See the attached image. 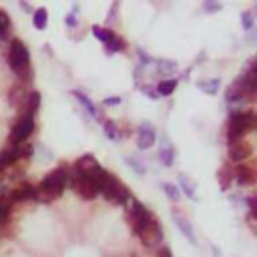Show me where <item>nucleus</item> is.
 I'll use <instances>...</instances> for the list:
<instances>
[{
    "mask_svg": "<svg viewBox=\"0 0 257 257\" xmlns=\"http://www.w3.org/2000/svg\"><path fill=\"white\" fill-rule=\"evenodd\" d=\"M66 181H68V171L64 167L55 169L53 173H48L42 179V183L37 187V189H39V197L37 199H40V201L59 199L60 193H62V189H64V185H66Z\"/></svg>",
    "mask_w": 257,
    "mask_h": 257,
    "instance_id": "f257e3e1",
    "label": "nucleus"
},
{
    "mask_svg": "<svg viewBox=\"0 0 257 257\" xmlns=\"http://www.w3.org/2000/svg\"><path fill=\"white\" fill-rule=\"evenodd\" d=\"M255 127V115L253 111H235L229 119V127H227V139L229 143L241 141L247 133H251Z\"/></svg>",
    "mask_w": 257,
    "mask_h": 257,
    "instance_id": "f03ea898",
    "label": "nucleus"
},
{
    "mask_svg": "<svg viewBox=\"0 0 257 257\" xmlns=\"http://www.w3.org/2000/svg\"><path fill=\"white\" fill-rule=\"evenodd\" d=\"M99 193H102V197H105L107 201H113L117 205H125L131 199L129 187H125L121 181L117 179V175H111V173H109L105 185H102V189Z\"/></svg>",
    "mask_w": 257,
    "mask_h": 257,
    "instance_id": "7ed1b4c3",
    "label": "nucleus"
},
{
    "mask_svg": "<svg viewBox=\"0 0 257 257\" xmlns=\"http://www.w3.org/2000/svg\"><path fill=\"white\" fill-rule=\"evenodd\" d=\"M129 215H131V223H133V231H135V235H141L143 229L151 223L153 219H155V217H153V213L145 207V205H143L141 201H133V203H131Z\"/></svg>",
    "mask_w": 257,
    "mask_h": 257,
    "instance_id": "20e7f679",
    "label": "nucleus"
},
{
    "mask_svg": "<svg viewBox=\"0 0 257 257\" xmlns=\"http://www.w3.org/2000/svg\"><path fill=\"white\" fill-rule=\"evenodd\" d=\"M8 64L10 68L16 71H22V68L30 66V55H28V48L24 46L22 40H12L10 42V53H8Z\"/></svg>",
    "mask_w": 257,
    "mask_h": 257,
    "instance_id": "39448f33",
    "label": "nucleus"
},
{
    "mask_svg": "<svg viewBox=\"0 0 257 257\" xmlns=\"http://www.w3.org/2000/svg\"><path fill=\"white\" fill-rule=\"evenodd\" d=\"M32 133H34V117L22 115V119L14 125V129H12V133H10V145H12V147L24 145V141L28 139Z\"/></svg>",
    "mask_w": 257,
    "mask_h": 257,
    "instance_id": "423d86ee",
    "label": "nucleus"
},
{
    "mask_svg": "<svg viewBox=\"0 0 257 257\" xmlns=\"http://www.w3.org/2000/svg\"><path fill=\"white\" fill-rule=\"evenodd\" d=\"M139 237H141L143 245H147V247H157V245H161V241H163V229L159 225V221L153 219L151 223L143 229V233Z\"/></svg>",
    "mask_w": 257,
    "mask_h": 257,
    "instance_id": "0eeeda50",
    "label": "nucleus"
},
{
    "mask_svg": "<svg viewBox=\"0 0 257 257\" xmlns=\"http://www.w3.org/2000/svg\"><path fill=\"white\" fill-rule=\"evenodd\" d=\"M253 155V147L245 141V139H241V141H235V143H229V159L233 161V163H245L249 157Z\"/></svg>",
    "mask_w": 257,
    "mask_h": 257,
    "instance_id": "6e6552de",
    "label": "nucleus"
},
{
    "mask_svg": "<svg viewBox=\"0 0 257 257\" xmlns=\"http://www.w3.org/2000/svg\"><path fill=\"white\" fill-rule=\"evenodd\" d=\"M155 145V131L149 123L139 127V133H137V147L139 149H151Z\"/></svg>",
    "mask_w": 257,
    "mask_h": 257,
    "instance_id": "1a4fd4ad",
    "label": "nucleus"
},
{
    "mask_svg": "<svg viewBox=\"0 0 257 257\" xmlns=\"http://www.w3.org/2000/svg\"><path fill=\"white\" fill-rule=\"evenodd\" d=\"M107 177H109V173L105 169H102L100 165H97V167H93L91 171H87L84 173V179H87L97 191H100L102 189V185H105V181H107Z\"/></svg>",
    "mask_w": 257,
    "mask_h": 257,
    "instance_id": "9d476101",
    "label": "nucleus"
},
{
    "mask_svg": "<svg viewBox=\"0 0 257 257\" xmlns=\"http://www.w3.org/2000/svg\"><path fill=\"white\" fill-rule=\"evenodd\" d=\"M235 179H237V183L241 185V187L253 185L255 183V171H253V167L247 165V163H239L237 169H235Z\"/></svg>",
    "mask_w": 257,
    "mask_h": 257,
    "instance_id": "9b49d317",
    "label": "nucleus"
},
{
    "mask_svg": "<svg viewBox=\"0 0 257 257\" xmlns=\"http://www.w3.org/2000/svg\"><path fill=\"white\" fill-rule=\"evenodd\" d=\"M39 197V189L30 183H24L20 185L16 191H12V195L8 197L10 201H30V199H37Z\"/></svg>",
    "mask_w": 257,
    "mask_h": 257,
    "instance_id": "f8f14e48",
    "label": "nucleus"
},
{
    "mask_svg": "<svg viewBox=\"0 0 257 257\" xmlns=\"http://www.w3.org/2000/svg\"><path fill=\"white\" fill-rule=\"evenodd\" d=\"M173 221L177 223V227L181 229V233L195 245V243H197V237H195V233H193V225L189 223V221H187V219H185L181 213H177V211H173Z\"/></svg>",
    "mask_w": 257,
    "mask_h": 257,
    "instance_id": "ddd939ff",
    "label": "nucleus"
},
{
    "mask_svg": "<svg viewBox=\"0 0 257 257\" xmlns=\"http://www.w3.org/2000/svg\"><path fill=\"white\" fill-rule=\"evenodd\" d=\"M73 97H75V99H77V100L80 102V105H82L84 109H87V113H89V115H91L93 119H99V121H100V119H102L100 111H99V109H97V107L93 105V102H91V99H89L87 95H82L80 91H73Z\"/></svg>",
    "mask_w": 257,
    "mask_h": 257,
    "instance_id": "4468645a",
    "label": "nucleus"
},
{
    "mask_svg": "<svg viewBox=\"0 0 257 257\" xmlns=\"http://www.w3.org/2000/svg\"><path fill=\"white\" fill-rule=\"evenodd\" d=\"M16 161H20V155H19V147H10L6 149L2 155H0V171L6 169L8 165L16 163Z\"/></svg>",
    "mask_w": 257,
    "mask_h": 257,
    "instance_id": "2eb2a0df",
    "label": "nucleus"
},
{
    "mask_svg": "<svg viewBox=\"0 0 257 257\" xmlns=\"http://www.w3.org/2000/svg\"><path fill=\"white\" fill-rule=\"evenodd\" d=\"M39 107H40V93H37V91H32L28 97H26V107H24V115H30V117H34V113L39 111Z\"/></svg>",
    "mask_w": 257,
    "mask_h": 257,
    "instance_id": "dca6fc26",
    "label": "nucleus"
},
{
    "mask_svg": "<svg viewBox=\"0 0 257 257\" xmlns=\"http://www.w3.org/2000/svg\"><path fill=\"white\" fill-rule=\"evenodd\" d=\"M175 89H177V79H167V80H161L157 84V95L159 97H169V95H173Z\"/></svg>",
    "mask_w": 257,
    "mask_h": 257,
    "instance_id": "f3484780",
    "label": "nucleus"
},
{
    "mask_svg": "<svg viewBox=\"0 0 257 257\" xmlns=\"http://www.w3.org/2000/svg\"><path fill=\"white\" fill-rule=\"evenodd\" d=\"M179 185H181V189H183V193L189 197V199H195V183H191V179L187 177L185 173H179ZM179 189V191H181Z\"/></svg>",
    "mask_w": 257,
    "mask_h": 257,
    "instance_id": "a211bd4d",
    "label": "nucleus"
},
{
    "mask_svg": "<svg viewBox=\"0 0 257 257\" xmlns=\"http://www.w3.org/2000/svg\"><path fill=\"white\" fill-rule=\"evenodd\" d=\"M243 97H245V95H243V87H241V79H237V82L233 84V87L227 89L225 99H227L229 102H235V100H241Z\"/></svg>",
    "mask_w": 257,
    "mask_h": 257,
    "instance_id": "6ab92c4d",
    "label": "nucleus"
},
{
    "mask_svg": "<svg viewBox=\"0 0 257 257\" xmlns=\"http://www.w3.org/2000/svg\"><path fill=\"white\" fill-rule=\"evenodd\" d=\"M32 22L39 30H44L46 28V22H48V12L46 8H37L32 12Z\"/></svg>",
    "mask_w": 257,
    "mask_h": 257,
    "instance_id": "aec40b11",
    "label": "nucleus"
},
{
    "mask_svg": "<svg viewBox=\"0 0 257 257\" xmlns=\"http://www.w3.org/2000/svg\"><path fill=\"white\" fill-rule=\"evenodd\" d=\"M99 163H97V159L93 157V155H84V157H80L79 161H77V165H75V169H79L80 173L84 175L87 173V171H91L93 167H97Z\"/></svg>",
    "mask_w": 257,
    "mask_h": 257,
    "instance_id": "412c9836",
    "label": "nucleus"
},
{
    "mask_svg": "<svg viewBox=\"0 0 257 257\" xmlns=\"http://www.w3.org/2000/svg\"><path fill=\"white\" fill-rule=\"evenodd\" d=\"M159 159H161V163H163L165 167H171V165H173V161H175V149L171 147V145L161 147V151H159Z\"/></svg>",
    "mask_w": 257,
    "mask_h": 257,
    "instance_id": "4be33fe9",
    "label": "nucleus"
},
{
    "mask_svg": "<svg viewBox=\"0 0 257 257\" xmlns=\"http://www.w3.org/2000/svg\"><path fill=\"white\" fill-rule=\"evenodd\" d=\"M102 129H105V137H107V139H111V141H119V139H121V133H119L117 123L105 121V123H102Z\"/></svg>",
    "mask_w": 257,
    "mask_h": 257,
    "instance_id": "5701e85b",
    "label": "nucleus"
},
{
    "mask_svg": "<svg viewBox=\"0 0 257 257\" xmlns=\"http://www.w3.org/2000/svg\"><path fill=\"white\" fill-rule=\"evenodd\" d=\"M125 40L123 39H119L117 37V34H115V37L107 42V55H113V53H121V50H125Z\"/></svg>",
    "mask_w": 257,
    "mask_h": 257,
    "instance_id": "b1692460",
    "label": "nucleus"
},
{
    "mask_svg": "<svg viewBox=\"0 0 257 257\" xmlns=\"http://www.w3.org/2000/svg\"><path fill=\"white\" fill-rule=\"evenodd\" d=\"M93 34H95V39H99L100 42H105V44L115 37V32H113V30L102 28V26H93Z\"/></svg>",
    "mask_w": 257,
    "mask_h": 257,
    "instance_id": "393cba45",
    "label": "nucleus"
},
{
    "mask_svg": "<svg viewBox=\"0 0 257 257\" xmlns=\"http://www.w3.org/2000/svg\"><path fill=\"white\" fill-rule=\"evenodd\" d=\"M219 79H213V80H199V84H197V87L203 91V93H209V95H215L217 91H219Z\"/></svg>",
    "mask_w": 257,
    "mask_h": 257,
    "instance_id": "a878e982",
    "label": "nucleus"
},
{
    "mask_svg": "<svg viewBox=\"0 0 257 257\" xmlns=\"http://www.w3.org/2000/svg\"><path fill=\"white\" fill-rule=\"evenodd\" d=\"M8 30H10V19L4 10H0V40L8 37Z\"/></svg>",
    "mask_w": 257,
    "mask_h": 257,
    "instance_id": "bb28decb",
    "label": "nucleus"
},
{
    "mask_svg": "<svg viewBox=\"0 0 257 257\" xmlns=\"http://www.w3.org/2000/svg\"><path fill=\"white\" fill-rule=\"evenodd\" d=\"M163 191L167 193V197H169L171 201H179V197H181L179 187L173 185V183H163Z\"/></svg>",
    "mask_w": 257,
    "mask_h": 257,
    "instance_id": "cd10ccee",
    "label": "nucleus"
},
{
    "mask_svg": "<svg viewBox=\"0 0 257 257\" xmlns=\"http://www.w3.org/2000/svg\"><path fill=\"white\" fill-rule=\"evenodd\" d=\"M219 185H221V189H223V191L231 185V171L227 167H221L219 169Z\"/></svg>",
    "mask_w": 257,
    "mask_h": 257,
    "instance_id": "c85d7f7f",
    "label": "nucleus"
},
{
    "mask_svg": "<svg viewBox=\"0 0 257 257\" xmlns=\"http://www.w3.org/2000/svg\"><path fill=\"white\" fill-rule=\"evenodd\" d=\"M157 64H159V66H157V71H159L161 75H171V73H175V71H177V64H175L173 60H159Z\"/></svg>",
    "mask_w": 257,
    "mask_h": 257,
    "instance_id": "c756f323",
    "label": "nucleus"
},
{
    "mask_svg": "<svg viewBox=\"0 0 257 257\" xmlns=\"http://www.w3.org/2000/svg\"><path fill=\"white\" fill-rule=\"evenodd\" d=\"M22 87H12L10 91V105H20L22 102Z\"/></svg>",
    "mask_w": 257,
    "mask_h": 257,
    "instance_id": "7c9ffc66",
    "label": "nucleus"
},
{
    "mask_svg": "<svg viewBox=\"0 0 257 257\" xmlns=\"http://www.w3.org/2000/svg\"><path fill=\"white\" fill-rule=\"evenodd\" d=\"M10 207H12V201L6 197H0V219H4L10 213Z\"/></svg>",
    "mask_w": 257,
    "mask_h": 257,
    "instance_id": "2f4dec72",
    "label": "nucleus"
},
{
    "mask_svg": "<svg viewBox=\"0 0 257 257\" xmlns=\"http://www.w3.org/2000/svg\"><path fill=\"white\" fill-rule=\"evenodd\" d=\"M125 161H127V165H129V167H133V169H135L139 175H145V171H147V169H145V165H141V163L137 161L135 157H127Z\"/></svg>",
    "mask_w": 257,
    "mask_h": 257,
    "instance_id": "473e14b6",
    "label": "nucleus"
},
{
    "mask_svg": "<svg viewBox=\"0 0 257 257\" xmlns=\"http://www.w3.org/2000/svg\"><path fill=\"white\" fill-rule=\"evenodd\" d=\"M241 24H243L245 30H251V26H253V14H251L249 10H245V12L241 14Z\"/></svg>",
    "mask_w": 257,
    "mask_h": 257,
    "instance_id": "72a5a7b5",
    "label": "nucleus"
},
{
    "mask_svg": "<svg viewBox=\"0 0 257 257\" xmlns=\"http://www.w3.org/2000/svg\"><path fill=\"white\" fill-rule=\"evenodd\" d=\"M205 10H207V12H217V10H221V4H215V2H205Z\"/></svg>",
    "mask_w": 257,
    "mask_h": 257,
    "instance_id": "f704fd0d",
    "label": "nucleus"
},
{
    "mask_svg": "<svg viewBox=\"0 0 257 257\" xmlns=\"http://www.w3.org/2000/svg\"><path fill=\"white\" fill-rule=\"evenodd\" d=\"M121 102V99L119 97H113V99H105V107H115V105H119Z\"/></svg>",
    "mask_w": 257,
    "mask_h": 257,
    "instance_id": "c9c22d12",
    "label": "nucleus"
},
{
    "mask_svg": "<svg viewBox=\"0 0 257 257\" xmlns=\"http://www.w3.org/2000/svg\"><path fill=\"white\" fill-rule=\"evenodd\" d=\"M143 91H145L151 99H159V95H157V91H155V89H151V87H143Z\"/></svg>",
    "mask_w": 257,
    "mask_h": 257,
    "instance_id": "e433bc0d",
    "label": "nucleus"
},
{
    "mask_svg": "<svg viewBox=\"0 0 257 257\" xmlns=\"http://www.w3.org/2000/svg\"><path fill=\"white\" fill-rule=\"evenodd\" d=\"M64 20H66V24H68V26H75V24H77V19H75V12H71V14H68V16H66V19H64Z\"/></svg>",
    "mask_w": 257,
    "mask_h": 257,
    "instance_id": "4c0bfd02",
    "label": "nucleus"
},
{
    "mask_svg": "<svg viewBox=\"0 0 257 257\" xmlns=\"http://www.w3.org/2000/svg\"><path fill=\"white\" fill-rule=\"evenodd\" d=\"M159 257H173V253H171L169 247H161L159 249Z\"/></svg>",
    "mask_w": 257,
    "mask_h": 257,
    "instance_id": "58836bf2",
    "label": "nucleus"
},
{
    "mask_svg": "<svg viewBox=\"0 0 257 257\" xmlns=\"http://www.w3.org/2000/svg\"><path fill=\"white\" fill-rule=\"evenodd\" d=\"M20 6H22V8H24V10H28V12H32V8H30V6H28V4H26V2H22V4H20Z\"/></svg>",
    "mask_w": 257,
    "mask_h": 257,
    "instance_id": "ea45409f",
    "label": "nucleus"
}]
</instances>
